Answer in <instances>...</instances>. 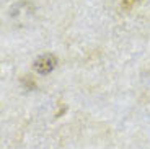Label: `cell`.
I'll return each mask as SVG.
<instances>
[{
	"label": "cell",
	"mask_w": 150,
	"mask_h": 149,
	"mask_svg": "<svg viewBox=\"0 0 150 149\" xmlns=\"http://www.w3.org/2000/svg\"><path fill=\"white\" fill-rule=\"evenodd\" d=\"M135 0H122V7L124 8H129L131 7V4H134Z\"/></svg>",
	"instance_id": "7a4b0ae2"
},
{
	"label": "cell",
	"mask_w": 150,
	"mask_h": 149,
	"mask_svg": "<svg viewBox=\"0 0 150 149\" xmlns=\"http://www.w3.org/2000/svg\"><path fill=\"white\" fill-rule=\"evenodd\" d=\"M56 64H57V59L52 54H44V56H39L34 61V69L39 74H49L56 67Z\"/></svg>",
	"instance_id": "6da1fadb"
}]
</instances>
